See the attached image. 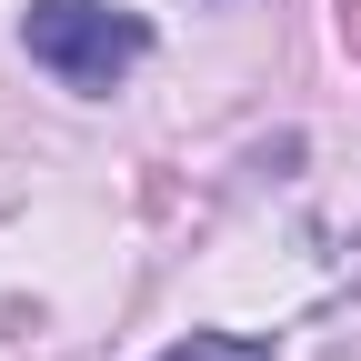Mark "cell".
<instances>
[{
  "instance_id": "cell-1",
  "label": "cell",
  "mask_w": 361,
  "mask_h": 361,
  "mask_svg": "<svg viewBox=\"0 0 361 361\" xmlns=\"http://www.w3.org/2000/svg\"><path fill=\"white\" fill-rule=\"evenodd\" d=\"M20 51L51 80H71V90H121L151 61V20L111 11V0H30L20 11Z\"/></svg>"
},
{
  "instance_id": "cell-3",
  "label": "cell",
  "mask_w": 361,
  "mask_h": 361,
  "mask_svg": "<svg viewBox=\"0 0 361 361\" xmlns=\"http://www.w3.org/2000/svg\"><path fill=\"white\" fill-rule=\"evenodd\" d=\"M341 51L361 61V0H341Z\"/></svg>"
},
{
  "instance_id": "cell-2",
  "label": "cell",
  "mask_w": 361,
  "mask_h": 361,
  "mask_svg": "<svg viewBox=\"0 0 361 361\" xmlns=\"http://www.w3.org/2000/svg\"><path fill=\"white\" fill-rule=\"evenodd\" d=\"M161 361H271L261 341H241V331H191V341H171Z\"/></svg>"
}]
</instances>
